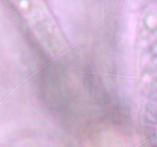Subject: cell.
Listing matches in <instances>:
<instances>
[{
    "label": "cell",
    "instance_id": "6da1fadb",
    "mask_svg": "<svg viewBox=\"0 0 157 147\" xmlns=\"http://www.w3.org/2000/svg\"><path fill=\"white\" fill-rule=\"evenodd\" d=\"M157 32L156 17L151 12L142 18L136 41V81L140 104L147 109L156 107L157 76Z\"/></svg>",
    "mask_w": 157,
    "mask_h": 147
}]
</instances>
